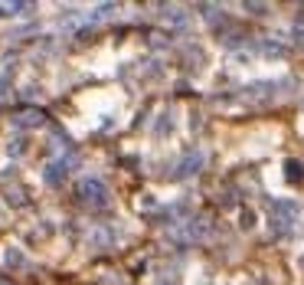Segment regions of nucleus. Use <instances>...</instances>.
Returning <instances> with one entry per match:
<instances>
[{
  "label": "nucleus",
  "mask_w": 304,
  "mask_h": 285,
  "mask_svg": "<svg viewBox=\"0 0 304 285\" xmlns=\"http://www.w3.org/2000/svg\"><path fill=\"white\" fill-rule=\"evenodd\" d=\"M203 161H206V157H203V151H190V154L183 157L180 161V177H186V174H196L203 167Z\"/></svg>",
  "instance_id": "nucleus-1"
},
{
  "label": "nucleus",
  "mask_w": 304,
  "mask_h": 285,
  "mask_svg": "<svg viewBox=\"0 0 304 285\" xmlns=\"http://www.w3.org/2000/svg\"><path fill=\"white\" fill-rule=\"evenodd\" d=\"M79 190L85 193V200H105V184L102 181H92V177H88V181H82Z\"/></svg>",
  "instance_id": "nucleus-2"
},
{
  "label": "nucleus",
  "mask_w": 304,
  "mask_h": 285,
  "mask_svg": "<svg viewBox=\"0 0 304 285\" xmlns=\"http://www.w3.org/2000/svg\"><path fill=\"white\" fill-rule=\"evenodd\" d=\"M7 265H23V253H16V249H7Z\"/></svg>",
  "instance_id": "nucleus-3"
},
{
  "label": "nucleus",
  "mask_w": 304,
  "mask_h": 285,
  "mask_svg": "<svg viewBox=\"0 0 304 285\" xmlns=\"http://www.w3.org/2000/svg\"><path fill=\"white\" fill-rule=\"evenodd\" d=\"M288 171H291V174H288L291 181H301V177H304V171H301V164H298V161H288Z\"/></svg>",
  "instance_id": "nucleus-4"
},
{
  "label": "nucleus",
  "mask_w": 304,
  "mask_h": 285,
  "mask_svg": "<svg viewBox=\"0 0 304 285\" xmlns=\"http://www.w3.org/2000/svg\"><path fill=\"white\" fill-rule=\"evenodd\" d=\"M294 40H298L301 46H304V26H294Z\"/></svg>",
  "instance_id": "nucleus-5"
},
{
  "label": "nucleus",
  "mask_w": 304,
  "mask_h": 285,
  "mask_svg": "<svg viewBox=\"0 0 304 285\" xmlns=\"http://www.w3.org/2000/svg\"><path fill=\"white\" fill-rule=\"evenodd\" d=\"M301 262H304V259H301Z\"/></svg>",
  "instance_id": "nucleus-6"
}]
</instances>
